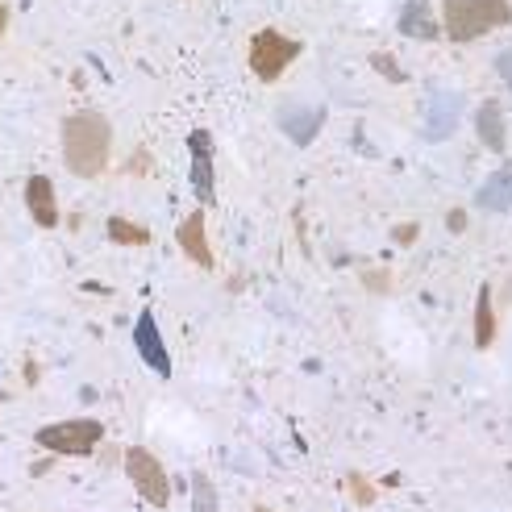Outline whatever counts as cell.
Segmentation results:
<instances>
[{"instance_id": "9c48e42d", "label": "cell", "mask_w": 512, "mask_h": 512, "mask_svg": "<svg viewBox=\"0 0 512 512\" xmlns=\"http://www.w3.org/2000/svg\"><path fill=\"white\" fill-rule=\"evenodd\" d=\"M25 204H30V217L42 225V229H55L59 225V204H55V184L46 175H34L25 184Z\"/></svg>"}, {"instance_id": "8992f818", "label": "cell", "mask_w": 512, "mask_h": 512, "mask_svg": "<svg viewBox=\"0 0 512 512\" xmlns=\"http://www.w3.org/2000/svg\"><path fill=\"white\" fill-rule=\"evenodd\" d=\"M458 113H463V96L438 88L433 100H425V138L429 142H446L458 125Z\"/></svg>"}, {"instance_id": "277c9868", "label": "cell", "mask_w": 512, "mask_h": 512, "mask_svg": "<svg viewBox=\"0 0 512 512\" xmlns=\"http://www.w3.org/2000/svg\"><path fill=\"white\" fill-rule=\"evenodd\" d=\"M296 55H300V42L284 38L279 30H259L250 42V71L259 75L263 84H271V80L284 75V67H292Z\"/></svg>"}, {"instance_id": "30bf717a", "label": "cell", "mask_w": 512, "mask_h": 512, "mask_svg": "<svg viewBox=\"0 0 512 512\" xmlns=\"http://www.w3.org/2000/svg\"><path fill=\"white\" fill-rule=\"evenodd\" d=\"M179 250H184L196 267H213L209 234H204V213H192L184 225H179Z\"/></svg>"}, {"instance_id": "8fae6325", "label": "cell", "mask_w": 512, "mask_h": 512, "mask_svg": "<svg viewBox=\"0 0 512 512\" xmlns=\"http://www.w3.org/2000/svg\"><path fill=\"white\" fill-rule=\"evenodd\" d=\"M321 121H325V109H300V105L279 109V125L288 130V138H296V146H309L313 134L321 130Z\"/></svg>"}, {"instance_id": "ac0fdd59", "label": "cell", "mask_w": 512, "mask_h": 512, "mask_svg": "<svg viewBox=\"0 0 512 512\" xmlns=\"http://www.w3.org/2000/svg\"><path fill=\"white\" fill-rule=\"evenodd\" d=\"M350 496H354L358 504H375V488H371L363 475H350Z\"/></svg>"}, {"instance_id": "7a4b0ae2", "label": "cell", "mask_w": 512, "mask_h": 512, "mask_svg": "<svg viewBox=\"0 0 512 512\" xmlns=\"http://www.w3.org/2000/svg\"><path fill=\"white\" fill-rule=\"evenodd\" d=\"M442 17H446V38L454 42H475L496 25L512 21L508 0H442Z\"/></svg>"}, {"instance_id": "cb8c5ba5", "label": "cell", "mask_w": 512, "mask_h": 512, "mask_svg": "<svg viewBox=\"0 0 512 512\" xmlns=\"http://www.w3.org/2000/svg\"><path fill=\"white\" fill-rule=\"evenodd\" d=\"M259 512H271V508H259Z\"/></svg>"}, {"instance_id": "44dd1931", "label": "cell", "mask_w": 512, "mask_h": 512, "mask_svg": "<svg viewBox=\"0 0 512 512\" xmlns=\"http://www.w3.org/2000/svg\"><path fill=\"white\" fill-rule=\"evenodd\" d=\"M446 225H450V229H454V234H458V229H463V225H467V217H463V213H450V217H446Z\"/></svg>"}, {"instance_id": "5b68a950", "label": "cell", "mask_w": 512, "mask_h": 512, "mask_svg": "<svg viewBox=\"0 0 512 512\" xmlns=\"http://www.w3.org/2000/svg\"><path fill=\"white\" fill-rule=\"evenodd\" d=\"M125 475H130V483L138 488V496L146 500V504H155V508H167V500H171V483H167V471H163V463L150 450H142V446H130L125 450Z\"/></svg>"}, {"instance_id": "e0dca14e", "label": "cell", "mask_w": 512, "mask_h": 512, "mask_svg": "<svg viewBox=\"0 0 512 512\" xmlns=\"http://www.w3.org/2000/svg\"><path fill=\"white\" fill-rule=\"evenodd\" d=\"M192 512H217V492H213V483L209 475H192Z\"/></svg>"}, {"instance_id": "5bb4252c", "label": "cell", "mask_w": 512, "mask_h": 512, "mask_svg": "<svg viewBox=\"0 0 512 512\" xmlns=\"http://www.w3.org/2000/svg\"><path fill=\"white\" fill-rule=\"evenodd\" d=\"M496 342V313H492V288H479L475 300V346L488 350Z\"/></svg>"}, {"instance_id": "9a60e30c", "label": "cell", "mask_w": 512, "mask_h": 512, "mask_svg": "<svg viewBox=\"0 0 512 512\" xmlns=\"http://www.w3.org/2000/svg\"><path fill=\"white\" fill-rule=\"evenodd\" d=\"M479 204L483 209H496V213H508L512 209V175L508 171H500V175H492L488 184L479 188Z\"/></svg>"}, {"instance_id": "7402d4cb", "label": "cell", "mask_w": 512, "mask_h": 512, "mask_svg": "<svg viewBox=\"0 0 512 512\" xmlns=\"http://www.w3.org/2000/svg\"><path fill=\"white\" fill-rule=\"evenodd\" d=\"M396 238H400V242H413V238H417V225H404Z\"/></svg>"}, {"instance_id": "603a6c76", "label": "cell", "mask_w": 512, "mask_h": 512, "mask_svg": "<svg viewBox=\"0 0 512 512\" xmlns=\"http://www.w3.org/2000/svg\"><path fill=\"white\" fill-rule=\"evenodd\" d=\"M5 25H9V9L0 5V38H5Z\"/></svg>"}, {"instance_id": "2e32d148", "label": "cell", "mask_w": 512, "mask_h": 512, "mask_svg": "<svg viewBox=\"0 0 512 512\" xmlns=\"http://www.w3.org/2000/svg\"><path fill=\"white\" fill-rule=\"evenodd\" d=\"M109 238L121 242V246H146V242H150V229L125 221V217H113V221H109Z\"/></svg>"}, {"instance_id": "7c38bea8", "label": "cell", "mask_w": 512, "mask_h": 512, "mask_svg": "<svg viewBox=\"0 0 512 512\" xmlns=\"http://www.w3.org/2000/svg\"><path fill=\"white\" fill-rule=\"evenodd\" d=\"M475 125H479V142L488 146V150H496V155H504L508 138H504V113H500L496 100H488V105L475 113Z\"/></svg>"}, {"instance_id": "ffe728a7", "label": "cell", "mask_w": 512, "mask_h": 512, "mask_svg": "<svg viewBox=\"0 0 512 512\" xmlns=\"http://www.w3.org/2000/svg\"><path fill=\"white\" fill-rule=\"evenodd\" d=\"M500 75H504L508 88H512V50H504V55H500Z\"/></svg>"}, {"instance_id": "6da1fadb", "label": "cell", "mask_w": 512, "mask_h": 512, "mask_svg": "<svg viewBox=\"0 0 512 512\" xmlns=\"http://www.w3.org/2000/svg\"><path fill=\"white\" fill-rule=\"evenodd\" d=\"M109 150H113V130L100 113H75L63 125V159L80 179H96L109 167Z\"/></svg>"}, {"instance_id": "52a82bcc", "label": "cell", "mask_w": 512, "mask_h": 512, "mask_svg": "<svg viewBox=\"0 0 512 512\" xmlns=\"http://www.w3.org/2000/svg\"><path fill=\"white\" fill-rule=\"evenodd\" d=\"M134 346H138V354L146 358V367L150 371H159L163 379L171 375V354H167V346H163V338H159V321H155V313H142L138 317V325H134Z\"/></svg>"}, {"instance_id": "d6986e66", "label": "cell", "mask_w": 512, "mask_h": 512, "mask_svg": "<svg viewBox=\"0 0 512 512\" xmlns=\"http://www.w3.org/2000/svg\"><path fill=\"white\" fill-rule=\"evenodd\" d=\"M371 63H375L383 75H392V80H404V71L396 67V59H388V55H371Z\"/></svg>"}, {"instance_id": "4fadbf2b", "label": "cell", "mask_w": 512, "mask_h": 512, "mask_svg": "<svg viewBox=\"0 0 512 512\" xmlns=\"http://www.w3.org/2000/svg\"><path fill=\"white\" fill-rule=\"evenodd\" d=\"M400 30L408 34V38H438V25H433V17H429V5L425 0H408L404 5V17H400Z\"/></svg>"}, {"instance_id": "3957f363", "label": "cell", "mask_w": 512, "mask_h": 512, "mask_svg": "<svg viewBox=\"0 0 512 512\" xmlns=\"http://www.w3.org/2000/svg\"><path fill=\"white\" fill-rule=\"evenodd\" d=\"M100 438H105V425L100 421H59V425H42L38 429V446L50 450V454H71V458H84L100 446Z\"/></svg>"}, {"instance_id": "ba28073f", "label": "cell", "mask_w": 512, "mask_h": 512, "mask_svg": "<svg viewBox=\"0 0 512 512\" xmlns=\"http://www.w3.org/2000/svg\"><path fill=\"white\" fill-rule=\"evenodd\" d=\"M192 188L196 196L209 204L213 200V134L209 130H192Z\"/></svg>"}]
</instances>
